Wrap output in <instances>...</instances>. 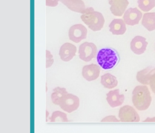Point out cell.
<instances>
[{
	"mask_svg": "<svg viewBox=\"0 0 155 133\" xmlns=\"http://www.w3.org/2000/svg\"><path fill=\"white\" fill-rule=\"evenodd\" d=\"M149 86L152 92L155 94V67H153L152 69L151 76L150 78Z\"/></svg>",
	"mask_w": 155,
	"mask_h": 133,
	"instance_id": "cell-23",
	"label": "cell"
},
{
	"mask_svg": "<svg viewBox=\"0 0 155 133\" xmlns=\"http://www.w3.org/2000/svg\"><path fill=\"white\" fill-rule=\"evenodd\" d=\"M81 18L88 28L94 32L101 30L105 22L103 15L95 11L93 7H87L86 12L81 15Z\"/></svg>",
	"mask_w": 155,
	"mask_h": 133,
	"instance_id": "cell-2",
	"label": "cell"
},
{
	"mask_svg": "<svg viewBox=\"0 0 155 133\" xmlns=\"http://www.w3.org/2000/svg\"><path fill=\"white\" fill-rule=\"evenodd\" d=\"M78 53L81 60L89 62L96 56L97 47L93 43L84 42L79 46Z\"/></svg>",
	"mask_w": 155,
	"mask_h": 133,
	"instance_id": "cell-4",
	"label": "cell"
},
{
	"mask_svg": "<svg viewBox=\"0 0 155 133\" xmlns=\"http://www.w3.org/2000/svg\"><path fill=\"white\" fill-rule=\"evenodd\" d=\"M110 32L114 35H124L126 30V24L123 19H114L109 24Z\"/></svg>",
	"mask_w": 155,
	"mask_h": 133,
	"instance_id": "cell-15",
	"label": "cell"
},
{
	"mask_svg": "<svg viewBox=\"0 0 155 133\" xmlns=\"http://www.w3.org/2000/svg\"><path fill=\"white\" fill-rule=\"evenodd\" d=\"M50 120V121L51 122H55L56 121H61L63 122L68 121L67 114L59 111H54L52 113Z\"/></svg>",
	"mask_w": 155,
	"mask_h": 133,
	"instance_id": "cell-21",
	"label": "cell"
},
{
	"mask_svg": "<svg viewBox=\"0 0 155 133\" xmlns=\"http://www.w3.org/2000/svg\"><path fill=\"white\" fill-rule=\"evenodd\" d=\"M80 101L78 96L68 93L62 99L59 107L64 111L71 113L76 110L79 106Z\"/></svg>",
	"mask_w": 155,
	"mask_h": 133,
	"instance_id": "cell-6",
	"label": "cell"
},
{
	"mask_svg": "<svg viewBox=\"0 0 155 133\" xmlns=\"http://www.w3.org/2000/svg\"><path fill=\"white\" fill-rule=\"evenodd\" d=\"M76 47L74 44L70 43H65L60 47L59 55L62 61L68 62L76 55Z\"/></svg>",
	"mask_w": 155,
	"mask_h": 133,
	"instance_id": "cell-9",
	"label": "cell"
},
{
	"mask_svg": "<svg viewBox=\"0 0 155 133\" xmlns=\"http://www.w3.org/2000/svg\"><path fill=\"white\" fill-rule=\"evenodd\" d=\"M120 120L117 119V118L114 115H108L104 118L101 121L105 122V121H113V122H118Z\"/></svg>",
	"mask_w": 155,
	"mask_h": 133,
	"instance_id": "cell-24",
	"label": "cell"
},
{
	"mask_svg": "<svg viewBox=\"0 0 155 133\" xmlns=\"http://www.w3.org/2000/svg\"><path fill=\"white\" fill-rule=\"evenodd\" d=\"M142 12L136 7H130L126 10L123 15V20L128 26H135L138 24L140 20L142 18Z\"/></svg>",
	"mask_w": 155,
	"mask_h": 133,
	"instance_id": "cell-8",
	"label": "cell"
},
{
	"mask_svg": "<svg viewBox=\"0 0 155 133\" xmlns=\"http://www.w3.org/2000/svg\"><path fill=\"white\" fill-rule=\"evenodd\" d=\"M106 100L111 107H116L121 106L125 100L124 94L119 93V89H116L109 91L106 95Z\"/></svg>",
	"mask_w": 155,
	"mask_h": 133,
	"instance_id": "cell-13",
	"label": "cell"
},
{
	"mask_svg": "<svg viewBox=\"0 0 155 133\" xmlns=\"http://www.w3.org/2000/svg\"><path fill=\"white\" fill-rule=\"evenodd\" d=\"M96 60L101 67L104 70H109L117 63L119 55L117 52L111 48H102L97 52Z\"/></svg>",
	"mask_w": 155,
	"mask_h": 133,
	"instance_id": "cell-3",
	"label": "cell"
},
{
	"mask_svg": "<svg viewBox=\"0 0 155 133\" xmlns=\"http://www.w3.org/2000/svg\"><path fill=\"white\" fill-rule=\"evenodd\" d=\"M45 52H46V68H48L53 65L54 63V59L52 54L49 50H46Z\"/></svg>",
	"mask_w": 155,
	"mask_h": 133,
	"instance_id": "cell-22",
	"label": "cell"
},
{
	"mask_svg": "<svg viewBox=\"0 0 155 133\" xmlns=\"http://www.w3.org/2000/svg\"><path fill=\"white\" fill-rule=\"evenodd\" d=\"M87 36V28L81 24H76L71 26L68 30V38L74 43H78L85 39Z\"/></svg>",
	"mask_w": 155,
	"mask_h": 133,
	"instance_id": "cell-7",
	"label": "cell"
},
{
	"mask_svg": "<svg viewBox=\"0 0 155 133\" xmlns=\"http://www.w3.org/2000/svg\"><path fill=\"white\" fill-rule=\"evenodd\" d=\"M68 94L65 87H56L53 89V92L51 95V99L53 104L59 106L60 103L63 97Z\"/></svg>",
	"mask_w": 155,
	"mask_h": 133,
	"instance_id": "cell-19",
	"label": "cell"
},
{
	"mask_svg": "<svg viewBox=\"0 0 155 133\" xmlns=\"http://www.w3.org/2000/svg\"><path fill=\"white\" fill-rule=\"evenodd\" d=\"M147 46L148 42L146 38L139 35L134 36L130 43V49L131 51L138 55L145 52Z\"/></svg>",
	"mask_w": 155,
	"mask_h": 133,
	"instance_id": "cell-10",
	"label": "cell"
},
{
	"mask_svg": "<svg viewBox=\"0 0 155 133\" xmlns=\"http://www.w3.org/2000/svg\"><path fill=\"white\" fill-rule=\"evenodd\" d=\"M100 66L96 64L85 65L82 67V75L88 81L96 80L100 74Z\"/></svg>",
	"mask_w": 155,
	"mask_h": 133,
	"instance_id": "cell-11",
	"label": "cell"
},
{
	"mask_svg": "<svg viewBox=\"0 0 155 133\" xmlns=\"http://www.w3.org/2000/svg\"><path fill=\"white\" fill-rule=\"evenodd\" d=\"M120 121L122 122H139L140 117L136 109L130 105L121 107L118 114Z\"/></svg>",
	"mask_w": 155,
	"mask_h": 133,
	"instance_id": "cell-5",
	"label": "cell"
},
{
	"mask_svg": "<svg viewBox=\"0 0 155 133\" xmlns=\"http://www.w3.org/2000/svg\"><path fill=\"white\" fill-rule=\"evenodd\" d=\"M137 4L140 10L148 12L155 7V0H137Z\"/></svg>",
	"mask_w": 155,
	"mask_h": 133,
	"instance_id": "cell-20",
	"label": "cell"
},
{
	"mask_svg": "<svg viewBox=\"0 0 155 133\" xmlns=\"http://www.w3.org/2000/svg\"><path fill=\"white\" fill-rule=\"evenodd\" d=\"M143 122H155V117H147L145 120H143Z\"/></svg>",
	"mask_w": 155,
	"mask_h": 133,
	"instance_id": "cell-26",
	"label": "cell"
},
{
	"mask_svg": "<svg viewBox=\"0 0 155 133\" xmlns=\"http://www.w3.org/2000/svg\"><path fill=\"white\" fill-rule=\"evenodd\" d=\"M108 3L111 13L116 16L123 15L129 4L128 0H108Z\"/></svg>",
	"mask_w": 155,
	"mask_h": 133,
	"instance_id": "cell-12",
	"label": "cell"
},
{
	"mask_svg": "<svg viewBox=\"0 0 155 133\" xmlns=\"http://www.w3.org/2000/svg\"><path fill=\"white\" fill-rule=\"evenodd\" d=\"M101 83L104 87L111 89L117 86L118 81L114 75L107 73L101 76Z\"/></svg>",
	"mask_w": 155,
	"mask_h": 133,
	"instance_id": "cell-18",
	"label": "cell"
},
{
	"mask_svg": "<svg viewBox=\"0 0 155 133\" xmlns=\"http://www.w3.org/2000/svg\"><path fill=\"white\" fill-rule=\"evenodd\" d=\"M60 0H45L46 5L48 7H56L58 5Z\"/></svg>",
	"mask_w": 155,
	"mask_h": 133,
	"instance_id": "cell-25",
	"label": "cell"
},
{
	"mask_svg": "<svg viewBox=\"0 0 155 133\" xmlns=\"http://www.w3.org/2000/svg\"><path fill=\"white\" fill-rule=\"evenodd\" d=\"M142 25L148 31L155 30V12H147L143 15Z\"/></svg>",
	"mask_w": 155,
	"mask_h": 133,
	"instance_id": "cell-16",
	"label": "cell"
},
{
	"mask_svg": "<svg viewBox=\"0 0 155 133\" xmlns=\"http://www.w3.org/2000/svg\"><path fill=\"white\" fill-rule=\"evenodd\" d=\"M70 10L84 14L87 10L85 5L82 0H60Z\"/></svg>",
	"mask_w": 155,
	"mask_h": 133,
	"instance_id": "cell-14",
	"label": "cell"
},
{
	"mask_svg": "<svg viewBox=\"0 0 155 133\" xmlns=\"http://www.w3.org/2000/svg\"><path fill=\"white\" fill-rule=\"evenodd\" d=\"M152 98L147 85H138L132 92V102L138 111H145L150 106Z\"/></svg>",
	"mask_w": 155,
	"mask_h": 133,
	"instance_id": "cell-1",
	"label": "cell"
},
{
	"mask_svg": "<svg viewBox=\"0 0 155 133\" xmlns=\"http://www.w3.org/2000/svg\"><path fill=\"white\" fill-rule=\"evenodd\" d=\"M153 67L148 66L136 74L137 81L143 85H149Z\"/></svg>",
	"mask_w": 155,
	"mask_h": 133,
	"instance_id": "cell-17",
	"label": "cell"
}]
</instances>
